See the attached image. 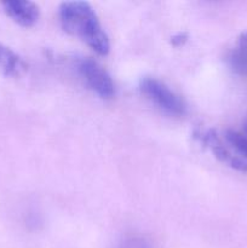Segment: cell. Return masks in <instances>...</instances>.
I'll use <instances>...</instances> for the list:
<instances>
[{"label": "cell", "mask_w": 247, "mask_h": 248, "mask_svg": "<svg viewBox=\"0 0 247 248\" xmlns=\"http://www.w3.org/2000/svg\"><path fill=\"white\" fill-rule=\"evenodd\" d=\"M245 133H246V135H247V125L245 126Z\"/></svg>", "instance_id": "cell-10"}, {"label": "cell", "mask_w": 247, "mask_h": 248, "mask_svg": "<svg viewBox=\"0 0 247 248\" xmlns=\"http://www.w3.org/2000/svg\"><path fill=\"white\" fill-rule=\"evenodd\" d=\"M225 140L229 144L232 152L247 164V135L229 130L225 132Z\"/></svg>", "instance_id": "cell-8"}, {"label": "cell", "mask_w": 247, "mask_h": 248, "mask_svg": "<svg viewBox=\"0 0 247 248\" xmlns=\"http://www.w3.org/2000/svg\"><path fill=\"white\" fill-rule=\"evenodd\" d=\"M196 137L202 142L206 147L211 149L216 157L219 160L220 162L225 164L227 166L232 167V169L236 170L240 172H247V164H245L241 159L236 156L232 149L224 145V143L220 140L219 136L217 135L215 130H208L206 132L199 133Z\"/></svg>", "instance_id": "cell-4"}, {"label": "cell", "mask_w": 247, "mask_h": 248, "mask_svg": "<svg viewBox=\"0 0 247 248\" xmlns=\"http://www.w3.org/2000/svg\"><path fill=\"white\" fill-rule=\"evenodd\" d=\"M27 63L21 56L7 46L0 44V73L5 77L18 78L27 72Z\"/></svg>", "instance_id": "cell-6"}, {"label": "cell", "mask_w": 247, "mask_h": 248, "mask_svg": "<svg viewBox=\"0 0 247 248\" xmlns=\"http://www.w3.org/2000/svg\"><path fill=\"white\" fill-rule=\"evenodd\" d=\"M75 67L85 85L102 99H111L115 96V84L110 74L96 60L81 57L75 61Z\"/></svg>", "instance_id": "cell-3"}, {"label": "cell", "mask_w": 247, "mask_h": 248, "mask_svg": "<svg viewBox=\"0 0 247 248\" xmlns=\"http://www.w3.org/2000/svg\"><path fill=\"white\" fill-rule=\"evenodd\" d=\"M7 16L22 27H33L38 22L39 7L35 2L27 0H10L2 2Z\"/></svg>", "instance_id": "cell-5"}, {"label": "cell", "mask_w": 247, "mask_h": 248, "mask_svg": "<svg viewBox=\"0 0 247 248\" xmlns=\"http://www.w3.org/2000/svg\"><path fill=\"white\" fill-rule=\"evenodd\" d=\"M118 248H155L149 239L142 235H131L120 242Z\"/></svg>", "instance_id": "cell-9"}, {"label": "cell", "mask_w": 247, "mask_h": 248, "mask_svg": "<svg viewBox=\"0 0 247 248\" xmlns=\"http://www.w3.org/2000/svg\"><path fill=\"white\" fill-rule=\"evenodd\" d=\"M58 18L64 31L79 38L98 55H108L110 50L109 38L89 2H62L58 7Z\"/></svg>", "instance_id": "cell-1"}, {"label": "cell", "mask_w": 247, "mask_h": 248, "mask_svg": "<svg viewBox=\"0 0 247 248\" xmlns=\"http://www.w3.org/2000/svg\"><path fill=\"white\" fill-rule=\"evenodd\" d=\"M228 65L237 75L247 77V31L240 34L227 57Z\"/></svg>", "instance_id": "cell-7"}, {"label": "cell", "mask_w": 247, "mask_h": 248, "mask_svg": "<svg viewBox=\"0 0 247 248\" xmlns=\"http://www.w3.org/2000/svg\"><path fill=\"white\" fill-rule=\"evenodd\" d=\"M139 89L142 93L164 113L171 116L185 115L186 104L161 80L153 77H145L140 80Z\"/></svg>", "instance_id": "cell-2"}]
</instances>
